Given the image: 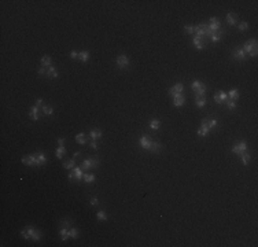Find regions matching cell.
Listing matches in <instances>:
<instances>
[{
	"mask_svg": "<svg viewBox=\"0 0 258 247\" xmlns=\"http://www.w3.org/2000/svg\"><path fill=\"white\" fill-rule=\"evenodd\" d=\"M82 180L85 181L86 184H92L93 181L96 180V176L93 175V173H84V176H82Z\"/></svg>",
	"mask_w": 258,
	"mask_h": 247,
	"instance_id": "20",
	"label": "cell"
},
{
	"mask_svg": "<svg viewBox=\"0 0 258 247\" xmlns=\"http://www.w3.org/2000/svg\"><path fill=\"white\" fill-rule=\"evenodd\" d=\"M45 76L48 77V78H56L59 76L58 72H56V69L54 66H50V68L47 69V73H45Z\"/></svg>",
	"mask_w": 258,
	"mask_h": 247,
	"instance_id": "21",
	"label": "cell"
},
{
	"mask_svg": "<svg viewBox=\"0 0 258 247\" xmlns=\"http://www.w3.org/2000/svg\"><path fill=\"white\" fill-rule=\"evenodd\" d=\"M41 66L48 69L50 66H52V59H51L48 55H44V56L41 58Z\"/></svg>",
	"mask_w": 258,
	"mask_h": 247,
	"instance_id": "22",
	"label": "cell"
},
{
	"mask_svg": "<svg viewBox=\"0 0 258 247\" xmlns=\"http://www.w3.org/2000/svg\"><path fill=\"white\" fill-rule=\"evenodd\" d=\"M184 104H186V96L183 94H177L173 96V106L181 107V106H184Z\"/></svg>",
	"mask_w": 258,
	"mask_h": 247,
	"instance_id": "8",
	"label": "cell"
},
{
	"mask_svg": "<svg viewBox=\"0 0 258 247\" xmlns=\"http://www.w3.org/2000/svg\"><path fill=\"white\" fill-rule=\"evenodd\" d=\"M151 141L153 139H150L148 136H141L140 140H139V144H140L141 148H144V150H150V146H151Z\"/></svg>",
	"mask_w": 258,
	"mask_h": 247,
	"instance_id": "11",
	"label": "cell"
},
{
	"mask_svg": "<svg viewBox=\"0 0 258 247\" xmlns=\"http://www.w3.org/2000/svg\"><path fill=\"white\" fill-rule=\"evenodd\" d=\"M37 73H39L40 76H43V74H45V73H47V68H43V66H40V68H39V70H37Z\"/></svg>",
	"mask_w": 258,
	"mask_h": 247,
	"instance_id": "47",
	"label": "cell"
},
{
	"mask_svg": "<svg viewBox=\"0 0 258 247\" xmlns=\"http://www.w3.org/2000/svg\"><path fill=\"white\" fill-rule=\"evenodd\" d=\"M192 44H194V47H195L196 49H203L205 45H206V43H205V39L195 36L194 39H192Z\"/></svg>",
	"mask_w": 258,
	"mask_h": 247,
	"instance_id": "12",
	"label": "cell"
},
{
	"mask_svg": "<svg viewBox=\"0 0 258 247\" xmlns=\"http://www.w3.org/2000/svg\"><path fill=\"white\" fill-rule=\"evenodd\" d=\"M202 125L209 128V130H212V129H214V128H217L218 121L214 120V118H203V120H202Z\"/></svg>",
	"mask_w": 258,
	"mask_h": 247,
	"instance_id": "7",
	"label": "cell"
},
{
	"mask_svg": "<svg viewBox=\"0 0 258 247\" xmlns=\"http://www.w3.org/2000/svg\"><path fill=\"white\" fill-rule=\"evenodd\" d=\"M40 107H37V106H32L30 107V111H29V117L32 118L33 121H37L39 118H40Z\"/></svg>",
	"mask_w": 258,
	"mask_h": 247,
	"instance_id": "14",
	"label": "cell"
},
{
	"mask_svg": "<svg viewBox=\"0 0 258 247\" xmlns=\"http://www.w3.org/2000/svg\"><path fill=\"white\" fill-rule=\"evenodd\" d=\"M74 175H76V180L77 181H80V180H82V176H84V173H82V169H81V166L78 167V166H74Z\"/></svg>",
	"mask_w": 258,
	"mask_h": 247,
	"instance_id": "27",
	"label": "cell"
},
{
	"mask_svg": "<svg viewBox=\"0 0 258 247\" xmlns=\"http://www.w3.org/2000/svg\"><path fill=\"white\" fill-rule=\"evenodd\" d=\"M206 103H207V100H206V98H205V96H195V104H196L199 108L205 107V106H206Z\"/></svg>",
	"mask_w": 258,
	"mask_h": 247,
	"instance_id": "19",
	"label": "cell"
},
{
	"mask_svg": "<svg viewBox=\"0 0 258 247\" xmlns=\"http://www.w3.org/2000/svg\"><path fill=\"white\" fill-rule=\"evenodd\" d=\"M70 225H72V220L66 218V220H62V221H60L59 227H60V228H67V229H70Z\"/></svg>",
	"mask_w": 258,
	"mask_h": 247,
	"instance_id": "35",
	"label": "cell"
},
{
	"mask_svg": "<svg viewBox=\"0 0 258 247\" xmlns=\"http://www.w3.org/2000/svg\"><path fill=\"white\" fill-rule=\"evenodd\" d=\"M213 99H214V102H216V103H217V104H221V103H222V102H221V99H220V96H218V94H216V95H214V96H213Z\"/></svg>",
	"mask_w": 258,
	"mask_h": 247,
	"instance_id": "48",
	"label": "cell"
},
{
	"mask_svg": "<svg viewBox=\"0 0 258 247\" xmlns=\"http://www.w3.org/2000/svg\"><path fill=\"white\" fill-rule=\"evenodd\" d=\"M207 29L210 32H217L221 29V22H220V19L217 18H210V21H209L207 23Z\"/></svg>",
	"mask_w": 258,
	"mask_h": 247,
	"instance_id": "6",
	"label": "cell"
},
{
	"mask_svg": "<svg viewBox=\"0 0 258 247\" xmlns=\"http://www.w3.org/2000/svg\"><path fill=\"white\" fill-rule=\"evenodd\" d=\"M226 22H228V25H231V26H235L236 23H238V17H236L233 13H229L226 15Z\"/></svg>",
	"mask_w": 258,
	"mask_h": 247,
	"instance_id": "18",
	"label": "cell"
},
{
	"mask_svg": "<svg viewBox=\"0 0 258 247\" xmlns=\"http://www.w3.org/2000/svg\"><path fill=\"white\" fill-rule=\"evenodd\" d=\"M183 91H184V85H183L181 82H177L176 85H173L172 88H169V95L173 98V96L177 94H183Z\"/></svg>",
	"mask_w": 258,
	"mask_h": 247,
	"instance_id": "10",
	"label": "cell"
},
{
	"mask_svg": "<svg viewBox=\"0 0 258 247\" xmlns=\"http://www.w3.org/2000/svg\"><path fill=\"white\" fill-rule=\"evenodd\" d=\"M235 107H236V103L233 102V100H228V102H226V108H229V110H233Z\"/></svg>",
	"mask_w": 258,
	"mask_h": 247,
	"instance_id": "43",
	"label": "cell"
},
{
	"mask_svg": "<svg viewBox=\"0 0 258 247\" xmlns=\"http://www.w3.org/2000/svg\"><path fill=\"white\" fill-rule=\"evenodd\" d=\"M80 154H81V153H80V151H77V153H74V155H73V157H74V158H77L78 155H80Z\"/></svg>",
	"mask_w": 258,
	"mask_h": 247,
	"instance_id": "53",
	"label": "cell"
},
{
	"mask_svg": "<svg viewBox=\"0 0 258 247\" xmlns=\"http://www.w3.org/2000/svg\"><path fill=\"white\" fill-rule=\"evenodd\" d=\"M67 177H69V181H73V180L76 179V175H74V170H72V172H70V173H69V176H67Z\"/></svg>",
	"mask_w": 258,
	"mask_h": 247,
	"instance_id": "49",
	"label": "cell"
},
{
	"mask_svg": "<svg viewBox=\"0 0 258 247\" xmlns=\"http://www.w3.org/2000/svg\"><path fill=\"white\" fill-rule=\"evenodd\" d=\"M78 59L84 63L88 62V59H89V52H88V51H81V52H78Z\"/></svg>",
	"mask_w": 258,
	"mask_h": 247,
	"instance_id": "26",
	"label": "cell"
},
{
	"mask_svg": "<svg viewBox=\"0 0 258 247\" xmlns=\"http://www.w3.org/2000/svg\"><path fill=\"white\" fill-rule=\"evenodd\" d=\"M162 144L159 143V141H155V140H153L151 141V146H150V150L148 151H151V153H154V154H158L162 151Z\"/></svg>",
	"mask_w": 258,
	"mask_h": 247,
	"instance_id": "13",
	"label": "cell"
},
{
	"mask_svg": "<svg viewBox=\"0 0 258 247\" xmlns=\"http://www.w3.org/2000/svg\"><path fill=\"white\" fill-rule=\"evenodd\" d=\"M148 125H150L151 129L157 130V129H159V126H161V121H159V120H151Z\"/></svg>",
	"mask_w": 258,
	"mask_h": 247,
	"instance_id": "31",
	"label": "cell"
},
{
	"mask_svg": "<svg viewBox=\"0 0 258 247\" xmlns=\"http://www.w3.org/2000/svg\"><path fill=\"white\" fill-rule=\"evenodd\" d=\"M239 157L242 158V162H243V165H249L250 162H251V155H250L249 153H243V154H240Z\"/></svg>",
	"mask_w": 258,
	"mask_h": 247,
	"instance_id": "25",
	"label": "cell"
},
{
	"mask_svg": "<svg viewBox=\"0 0 258 247\" xmlns=\"http://www.w3.org/2000/svg\"><path fill=\"white\" fill-rule=\"evenodd\" d=\"M218 96H220V99H221L222 103H224V102H226V99H228V95H226V92H224V91H220V92H218Z\"/></svg>",
	"mask_w": 258,
	"mask_h": 247,
	"instance_id": "42",
	"label": "cell"
},
{
	"mask_svg": "<svg viewBox=\"0 0 258 247\" xmlns=\"http://www.w3.org/2000/svg\"><path fill=\"white\" fill-rule=\"evenodd\" d=\"M41 104H43V99H37V100H36V104H34V106H37V107H40Z\"/></svg>",
	"mask_w": 258,
	"mask_h": 247,
	"instance_id": "51",
	"label": "cell"
},
{
	"mask_svg": "<svg viewBox=\"0 0 258 247\" xmlns=\"http://www.w3.org/2000/svg\"><path fill=\"white\" fill-rule=\"evenodd\" d=\"M76 141H77L78 144H86V141H88V139H86V136L85 133H82V132H80L78 135H76Z\"/></svg>",
	"mask_w": 258,
	"mask_h": 247,
	"instance_id": "23",
	"label": "cell"
},
{
	"mask_svg": "<svg viewBox=\"0 0 258 247\" xmlns=\"http://www.w3.org/2000/svg\"><path fill=\"white\" fill-rule=\"evenodd\" d=\"M89 137L92 140H98V139H100L102 137V130L100 129H92L89 132Z\"/></svg>",
	"mask_w": 258,
	"mask_h": 247,
	"instance_id": "24",
	"label": "cell"
},
{
	"mask_svg": "<svg viewBox=\"0 0 258 247\" xmlns=\"http://www.w3.org/2000/svg\"><path fill=\"white\" fill-rule=\"evenodd\" d=\"M232 58L235 61H245L246 59V52L242 48H235L232 51Z\"/></svg>",
	"mask_w": 258,
	"mask_h": 247,
	"instance_id": "9",
	"label": "cell"
},
{
	"mask_svg": "<svg viewBox=\"0 0 258 247\" xmlns=\"http://www.w3.org/2000/svg\"><path fill=\"white\" fill-rule=\"evenodd\" d=\"M58 144H59V147H62V146L65 144V139H62V137H60V139H58Z\"/></svg>",
	"mask_w": 258,
	"mask_h": 247,
	"instance_id": "52",
	"label": "cell"
},
{
	"mask_svg": "<svg viewBox=\"0 0 258 247\" xmlns=\"http://www.w3.org/2000/svg\"><path fill=\"white\" fill-rule=\"evenodd\" d=\"M228 98H229V100H233V102H236L238 99H239L240 94H239V91L236 89V88H232L231 91H228Z\"/></svg>",
	"mask_w": 258,
	"mask_h": 247,
	"instance_id": "16",
	"label": "cell"
},
{
	"mask_svg": "<svg viewBox=\"0 0 258 247\" xmlns=\"http://www.w3.org/2000/svg\"><path fill=\"white\" fill-rule=\"evenodd\" d=\"M238 29H239V30H247V29H249V23L247 22H239V25H238Z\"/></svg>",
	"mask_w": 258,
	"mask_h": 247,
	"instance_id": "40",
	"label": "cell"
},
{
	"mask_svg": "<svg viewBox=\"0 0 258 247\" xmlns=\"http://www.w3.org/2000/svg\"><path fill=\"white\" fill-rule=\"evenodd\" d=\"M59 234H60V239H62L63 242H66L67 238H70V236H69V229L67 228H60L59 229Z\"/></svg>",
	"mask_w": 258,
	"mask_h": 247,
	"instance_id": "28",
	"label": "cell"
},
{
	"mask_svg": "<svg viewBox=\"0 0 258 247\" xmlns=\"http://www.w3.org/2000/svg\"><path fill=\"white\" fill-rule=\"evenodd\" d=\"M206 89H207V87L205 85V84H202V85H200V88H198V89L195 91V96H205Z\"/></svg>",
	"mask_w": 258,
	"mask_h": 247,
	"instance_id": "29",
	"label": "cell"
},
{
	"mask_svg": "<svg viewBox=\"0 0 258 247\" xmlns=\"http://www.w3.org/2000/svg\"><path fill=\"white\" fill-rule=\"evenodd\" d=\"M257 45H258L257 40H255V39H251V40H247V41H246L242 49L245 51L246 54L250 55V58H255V56H257V52H258Z\"/></svg>",
	"mask_w": 258,
	"mask_h": 247,
	"instance_id": "1",
	"label": "cell"
},
{
	"mask_svg": "<svg viewBox=\"0 0 258 247\" xmlns=\"http://www.w3.org/2000/svg\"><path fill=\"white\" fill-rule=\"evenodd\" d=\"M209 133H210V130H209V128H206L205 125H202L199 128V130H198V135H199L200 137H205V136H207Z\"/></svg>",
	"mask_w": 258,
	"mask_h": 247,
	"instance_id": "30",
	"label": "cell"
},
{
	"mask_svg": "<svg viewBox=\"0 0 258 247\" xmlns=\"http://www.w3.org/2000/svg\"><path fill=\"white\" fill-rule=\"evenodd\" d=\"M43 114L44 115H52L54 114V108L50 106H43Z\"/></svg>",
	"mask_w": 258,
	"mask_h": 247,
	"instance_id": "36",
	"label": "cell"
},
{
	"mask_svg": "<svg viewBox=\"0 0 258 247\" xmlns=\"http://www.w3.org/2000/svg\"><path fill=\"white\" fill-rule=\"evenodd\" d=\"M69 236L73 239H77L78 238V229L77 228H70L69 229Z\"/></svg>",
	"mask_w": 258,
	"mask_h": 247,
	"instance_id": "37",
	"label": "cell"
},
{
	"mask_svg": "<svg viewBox=\"0 0 258 247\" xmlns=\"http://www.w3.org/2000/svg\"><path fill=\"white\" fill-rule=\"evenodd\" d=\"M26 232L29 234V236H30V240H33V242H39V240L43 238V234H41V231H39V229H36V228H33V227H27V228H26Z\"/></svg>",
	"mask_w": 258,
	"mask_h": 247,
	"instance_id": "4",
	"label": "cell"
},
{
	"mask_svg": "<svg viewBox=\"0 0 258 247\" xmlns=\"http://www.w3.org/2000/svg\"><path fill=\"white\" fill-rule=\"evenodd\" d=\"M99 165V159L98 158H88V159H84L81 163V169H84V170H89V169H92V167H96Z\"/></svg>",
	"mask_w": 258,
	"mask_h": 247,
	"instance_id": "2",
	"label": "cell"
},
{
	"mask_svg": "<svg viewBox=\"0 0 258 247\" xmlns=\"http://www.w3.org/2000/svg\"><path fill=\"white\" fill-rule=\"evenodd\" d=\"M70 56H72V59H77V58H78V52H76V51H72V52H70Z\"/></svg>",
	"mask_w": 258,
	"mask_h": 247,
	"instance_id": "50",
	"label": "cell"
},
{
	"mask_svg": "<svg viewBox=\"0 0 258 247\" xmlns=\"http://www.w3.org/2000/svg\"><path fill=\"white\" fill-rule=\"evenodd\" d=\"M36 157H37V167H40V166H43V165H45L47 158H45V154L44 153H36Z\"/></svg>",
	"mask_w": 258,
	"mask_h": 247,
	"instance_id": "17",
	"label": "cell"
},
{
	"mask_svg": "<svg viewBox=\"0 0 258 247\" xmlns=\"http://www.w3.org/2000/svg\"><path fill=\"white\" fill-rule=\"evenodd\" d=\"M21 236H22L23 239H26V240H30V236H29V234L26 232V229H23V231H21Z\"/></svg>",
	"mask_w": 258,
	"mask_h": 247,
	"instance_id": "45",
	"label": "cell"
},
{
	"mask_svg": "<svg viewBox=\"0 0 258 247\" xmlns=\"http://www.w3.org/2000/svg\"><path fill=\"white\" fill-rule=\"evenodd\" d=\"M89 203L92 205V206H98V205H99V199H98L96 196H92L91 198V201H89Z\"/></svg>",
	"mask_w": 258,
	"mask_h": 247,
	"instance_id": "44",
	"label": "cell"
},
{
	"mask_svg": "<svg viewBox=\"0 0 258 247\" xmlns=\"http://www.w3.org/2000/svg\"><path fill=\"white\" fill-rule=\"evenodd\" d=\"M115 63H117V66L120 69H127L129 65H131V61H129V58H128L127 55H118L117 59H115Z\"/></svg>",
	"mask_w": 258,
	"mask_h": 247,
	"instance_id": "5",
	"label": "cell"
},
{
	"mask_svg": "<svg viewBox=\"0 0 258 247\" xmlns=\"http://www.w3.org/2000/svg\"><path fill=\"white\" fill-rule=\"evenodd\" d=\"M91 148H92V150H98V148H99V144L96 143V140H92V141H91Z\"/></svg>",
	"mask_w": 258,
	"mask_h": 247,
	"instance_id": "46",
	"label": "cell"
},
{
	"mask_svg": "<svg viewBox=\"0 0 258 247\" xmlns=\"http://www.w3.org/2000/svg\"><path fill=\"white\" fill-rule=\"evenodd\" d=\"M22 163H23V165H27V166H33V165H32V159H30V155H25V157H22Z\"/></svg>",
	"mask_w": 258,
	"mask_h": 247,
	"instance_id": "38",
	"label": "cell"
},
{
	"mask_svg": "<svg viewBox=\"0 0 258 247\" xmlns=\"http://www.w3.org/2000/svg\"><path fill=\"white\" fill-rule=\"evenodd\" d=\"M74 166H76V161H74V159L67 161V162H65V163H63V167H65V169H69V170L74 169Z\"/></svg>",
	"mask_w": 258,
	"mask_h": 247,
	"instance_id": "34",
	"label": "cell"
},
{
	"mask_svg": "<svg viewBox=\"0 0 258 247\" xmlns=\"http://www.w3.org/2000/svg\"><path fill=\"white\" fill-rule=\"evenodd\" d=\"M65 154H66V148H65V146L58 147V150H56V158H58V159H62V157H63Z\"/></svg>",
	"mask_w": 258,
	"mask_h": 247,
	"instance_id": "33",
	"label": "cell"
},
{
	"mask_svg": "<svg viewBox=\"0 0 258 247\" xmlns=\"http://www.w3.org/2000/svg\"><path fill=\"white\" fill-rule=\"evenodd\" d=\"M96 218H98V220H100V221H106V220H107V214H106L104 211H98Z\"/></svg>",
	"mask_w": 258,
	"mask_h": 247,
	"instance_id": "39",
	"label": "cell"
},
{
	"mask_svg": "<svg viewBox=\"0 0 258 247\" xmlns=\"http://www.w3.org/2000/svg\"><path fill=\"white\" fill-rule=\"evenodd\" d=\"M198 26H192V25H184V30L187 33H190V34H195V32H196Z\"/></svg>",
	"mask_w": 258,
	"mask_h": 247,
	"instance_id": "32",
	"label": "cell"
},
{
	"mask_svg": "<svg viewBox=\"0 0 258 247\" xmlns=\"http://www.w3.org/2000/svg\"><path fill=\"white\" fill-rule=\"evenodd\" d=\"M247 151V143H246L245 140H242V141H236L233 144V147H232V153L236 154V155H240V154H243Z\"/></svg>",
	"mask_w": 258,
	"mask_h": 247,
	"instance_id": "3",
	"label": "cell"
},
{
	"mask_svg": "<svg viewBox=\"0 0 258 247\" xmlns=\"http://www.w3.org/2000/svg\"><path fill=\"white\" fill-rule=\"evenodd\" d=\"M222 34H224V30H222V29H220V30H217V32H213V33L210 34V37H209V39L213 41V43H217V41L221 40Z\"/></svg>",
	"mask_w": 258,
	"mask_h": 247,
	"instance_id": "15",
	"label": "cell"
},
{
	"mask_svg": "<svg viewBox=\"0 0 258 247\" xmlns=\"http://www.w3.org/2000/svg\"><path fill=\"white\" fill-rule=\"evenodd\" d=\"M200 85H202V82L200 81H198V80H195V81H192V84H191V88L194 91H196L198 88H200Z\"/></svg>",
	"mask_w": 258,
	"mask_h": 247,
	"instance_id": "41",
	"label": "cell"
}]
</instances>
